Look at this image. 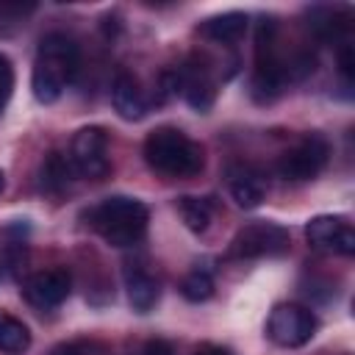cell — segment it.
Segmentation results:
<instances>
[{"instance_id":"1","label":"cell","mask_w":355,"mask_h":355,"mask_svg":"<svg viewBox=\"0 0 355 355\" xmlns=\"http://www.w3.org/2000/svg\"><path fill=\"white\" fill-rule=\"evenodd\" d=\"M144 161L166 178H194L205 166V153L178 128H155L144 139Z\"/></svg>"},{"instance_id":"2","label":"cell","mask_w":355,"mask_h":355,"mask_svg":"<svg viewBox=\"0 0 355 355\" xmlns=\"http://www.w3.org/2000/svg\"><path fill=\"white\" fill-rule=\"evenodd\" d=\"M86 219L108 244L133 247L136 241H141V236L147 230L150 211H147V205L141 200L116 194V197H105L103 202L89 208Z\"/></svg>"},{"instance_id":"3","label":"cell","mask_w":355,"mask_h":355,"mask_svg":"<svg viewBox=\"0 0 355 355\" xmlns=\"http://www.w3.org/2000/svg\"><path fill=\"white\" fill-rule=\"evenodd\" d=\"M288 250V230L277 222H252L244 225L230 247L227 258H263V255H283Z\"/></svg>"},{"instance_id":"4","label":"cell","mask_w":355,"mask_h":355,"mask_svg":"<svg viewBox=\"0 0 355 355\" xmlns=\"http://www.w3.org/2000/svg\"><path fill=\"white\" fill-rule=\"evenodd\" d=\"M327 158H330V144H327V139L319 136V133H311V136H305L297 147L286 150V153L277 158V175H280L283 180H294V183L311 180V178H316V175L324 169Z\"/></svg>"},{"instance_id":"5","label":"cell","mask_w":355,"mask_h":355,"mask_svg":"<svg viewBox=\"0 0 355 355\" xmlns=\"http://www.w3.org/2000/svg\"><path fill=\"white\" fill-rule=\"evenodd\" d=\"M316 333V316L302 305H277L269 313L266 336L277 347H302Z\"/></svg>"},{"instance_id":"6","label":"cell","mask_w":355,"mask_h":355,"mask_svg":"<svg viewBox=\"0 0 355 355\" xmlns=\"http://www.w3.org/2000/svg\"><path fill=\"white\" fill-rule=\"evenodd\" d=\"M78 67H80V53H78V44L69 36L50 33V36L42 39L33 69H39V72L55 78L61 86H67V83L75 80Z\"/></svg>"},{"instance_id":"7","label":"cell","mask_w":355,"mask_h":355,"mask_svg":"<svg viewBox=\"0 0 355 355\" xmlns=\"http://www.w3.org/2000/svg\"><path fill=\"white\" fill-rule=\"evenodd\" d=\"M69 164L80 178H103L108 172V136L103 128H83L69 144Z\"/></svg>"},{"instance_id":"8","label":"cell","mask_w":355,"mask_h":355,"mask_svg":"<svg viewBox=\"0 0 355 355\" xmlns=\"http://www.w3.org/2000/svg\"><path fill=\"white\" fill-rule=\"evenodd\" d=\"M305 236L319 250H333L341 255L355 252V230L341 216H313L305 225Z\"/></svg>"},{"instance_id":"9","label":"cell","mask_w":355,"mask_h":355,"mask_svg":"<svg viewBox=\"0 0 355 355\" xmlns=\"http://www.w3.org/2000/svg\"><path fill=\"white\" fill-rule=\"evenodd\" d=\"M69 291H72V277L67 269H47L25 283V297L36 308H55L69 297Z\"/></svg>"},{"instance_id":"10","label":"cell","mask_w":355,"mask_h":355,"mask_svg":"<svg viewBox=\"0 0 355 355\" xmlns=\"http://www.w3.org/2000/svg\"><path fill=\"white\" fill-rule=\"evenodd\" d=\"M175 75H178V92H183L186 103H189L194 111L205 114V111L214 105V97H216L214 80L208 78V72H205L202 67L186 64V67H180Z\"/></svg>"},{"instance_id":"11","label":"cell","mask_w":355,"mask_h":355,"mask_svg":"<svg viewBox=\"0 0 355 355\" xmlns=\"http://www.w3.org/2000/svg\"><path fill=\"white\" fill-rule=\"evenodd\" d=\"M111 103H114V111L128 122H136L147 114V97H144L139 80L130 72L116 75L114 89H111Z\"/></svg>"},{"instance_id":"12","label":"cell","mask_w":355,"mask_h":355,"mask_svg":"<svg viewBox=\"0 0 355 355\" xmlns=\"http://www.w3.org/2000/svg\"><path fill=\"white\" fill-rule=\"evenodd\" d=\"M125 286H128V302L133 311L147 313L155 308V302L161 297V286L153 275H147L144 269H133L125 275Z\"/></svg>"},{"instance_id":"13","label":"cell","mask_w":355,"mask_h":355,"mask_svg":"<svg viewBox=\"0 0 355 355\" xmlns=\"http://www.w3.org/2000/svg\"><path fill=\"white\" fill-rule=\"evenodd\" d=\"M230 194L241 208H258L266 197V183L252 169H233L230 172Z\"/></svg>"},{"instance_id":"14","label":"cell","mask_w":355,"mask_h":355,"mask_svg":"<svg viewBox=\"0 0 355 355\" xmlns=\"http://www.w3.org/2000/svg\"><path fill=\"white\" fill-rule=\"evenodd\" d=\"M247 31V14L241 11H227V14H219V17H211L200 25V33L214 39V42H222V44H230V42H239Z\"/></svg>"},{"instance_id":"15","label":"cell","mask_w":355,"mask_h":355,"mask_svg":"<svg viewBox=\"0 0 355 355\" xmlns=\"http://www.w3.org/2000/svg\"><path fill=\"white\" fill-rule=\"evenodd\" d=\"M28 347H31V333H28V327H25L19 319L3 313V316H0V352L19 355V352H25Z\"/></svg>"},{"instance_id":"16","label":"cell","mask_w":355,"mask_h":355,"mask_svg":"<svg viewBox=\"0 0 355 355\" xmlns=\"http://www.w3.org/2000/svg\"><path fill=\"white\" fill-rule=\"evenodd\" d=\"M72 175H75V169H72L69 158L61 153H50L47 161L42 164V183L47 191H61L72 180Z\"/></svg>"},{"instance_id":"17","label":"cell","mask_w":355,"mask_h":355,"mask_svg":"<svg viewBox=\"0 0 355 355\" xmlns=\"http://www.w3.org/2000/svg\"><path fill=\"white\" fill-rule=\"evenodd\" d=\"M178 211H180L183 225H186L191 233L208 230V222H211V202H208V200H200V197H180V200H178Z\"/></svg>"},{"instance_id":"18","label":"cell","mask_w":355,"mask_h":355,"mask_svg":"<svg viewBox=\"0 0 355 355\" xmlns=\"http://www.w3.org/2000/svg\"><path fill=\"white\" fill-rule=\"evenodd\" d=\"M180 294L189 300V302H205L211 294H214V280L205 269H191L183 283H180Z\"/></svg>"},{"instance_id":"19","label":"cell","mask_w":355,"mask_h":355,"mask_svg":"<svg viewBox=\"0 0 355 355\" xmlns=\"http://www.w3.org/2000/svg\"><path fill=\"white\" fill-rule=\"evenodd\" d=\"M53 355H108V352L94 341H72V344L55 347Z\"/></svg>"},{"instance_id":"20","label":"cell","mask_w":355,"mask_h":355,"mask_svg":"<svg viewBox=\"0 0 355 355\" xmlns=\"http://www.w3.org/2000/svg\"><path fill=\"white\" fill-rule=\"evenodd\" d=\"M11 89H14V69H11V61L0 53V114L11 97Z\"/></svg>"},{"instance_id":"21","label":"cell","mask_w":355,"mask_h":355,"mask_svg":"<svg viewBox=\"0 0 355 355\" xmlns=\"http://www.w3.org/2000/svg\"><path fill=\"white\" fill-rule=\"evenodd\" d=\"M338 67H341V75L349 80L352 78V67H355V58H352V47L349 44H341V50H338Z\"/></svg>"},{"instance_id":"22","label":"cell","mask_w":355,"mask_h":355,"mask_svg":"<svg viewBox=\"0 0 355 355\" xmlns=\"http://www.w3.org/2000/svg\"><path fill=\"white\" fill-rule=\"evenodd\" d=\"M141 355H175V349H172L169 341H164V338H153V341L144 344Z\"/></svg>"},{"instance_id":"23","label":"cell","mask_w":355,"mask_h":355,"mask_svg":"<svg viewBox=\"0 0 355 355\" xmlns=\"http://www.w3.org/2000/svg\"><path fill=\"white\" fill-rule=\"evenodd\" d=\"M194 355H230L227 349H222V347H214V344H208V347H200Z\"/></svg>"},{"instance_id":"24","label":"cell","mask_w":355,"mask_h":355,"mask_svg":"<svg viewBox=\"0 0 355 355\" xmlns=\"http://www.w3.org/2000/svg\"><path fill=\"white\" fill-rule=\"evenodd\" d=\"M3 189H6V175L0 172V194H3Z\"/></svg>"},{"instance_id":"25","label":"cell","mask_w":355,"mask_h":355,"mask_svg":"<svg viewBox=\"0 0 355 355\" xmlns=\"http://www.w3.org/2000/svg\"><path fill=\"white\" fill-rule=\"evenodd\" d=\"M0 316H3V311H0Z\"/></svg>"}]
</instances>
